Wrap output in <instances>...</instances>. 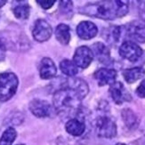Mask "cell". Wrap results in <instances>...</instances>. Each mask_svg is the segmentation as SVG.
I'll use <instances>...</instances> for the list:
<instances>
[{"mask_svg":"<svg viewBox=\"0 0 145 145\" xmlns=\"http://www.w3.org/2000/svg\"><path fill=\"white\" fill-rule=\"evenodd\" d=\"M117 77V72L112 69L103 68L98 70L94 73V78L98 82L99 86L112 85L115 83V79Z\"/></svg>","mask_w":145,"mask_h":145,"instance_id":"obj_10","label":"cell"},{"mask_svg":"<svg viewBox=\"0 0 145 145\" xmlns=\"http://www.w3.org/2000/svg\"><path fill=\"white\" fill-rule=\"evenodd\" d=\"M34 39L37 42H45L51 37L53 34V29L46 21L37 20L35 22L34 28L32 30Z\"/></svg>","mask_w":145,"mask_h":145,"instance_id":"obj_5","label":"cell"},{"mask_svg":"<svg viewBox=\"0 0 145 145\" xmlns=\"http://www.w3.org/2000/svg\"><path fill=\"white\" fill-rule=\"evenodd\" d=\"M89 92L86 82L80 78H71L66 81V86L60 88L54 94V105L59 113H71L77 110L81 100Z\"/></svg>","mask_w":145,"mask_h":145,"instance_id":"obj_1","label":"cell"},{"mask_svg":"<svg viewBox=\"0 0 145 145\" xmlns=\"http://www.w3.org/2000/svg\"><path fill=\"white\" fill-rule=\"evenodd\" d=\"M128 36L138 42H145V25L142 23H133L128 29Z\"/></svg>","mask_w":145,"mask_h":145,"instance_id":"obj_16","label":"cell"},{"mask_svg":"<svg viewBox=\"0 0 145 145\" xmlns=\"http://www.w3.org/2000/svg\"><path fill=\"white\" fill-rule=\"evenodd\" d=\"M17 136L14 128L8 127L0 137V145H12Z\"/></svg>","mask_w":145,"mask_h":145,"instance_id":"obj_21","label":"cell"},{"mask_svg":"<svg viewBox=\"0 0 145 145\" xmlns=\"http://www.w3.org/2000/svg\"><path fill=\"white\" fill-rule=\"evenodd\" d=\"M60 69L62 73L69 77H74L78 73V66L74 63V61L68 59H64L61 61Z\"/></svg>","mask_w":145,"mask_h":145,"instance_id":"obj_19","label":"cell"},{"mask_svg":"<svg viewBox=\"0 0 145 145\" xmlns=\"http://www.w3.org/2000/svg\"><path fill=\"white\" fill-rule=\"evenodd\" d=\"M5 53H6L5 44L2 39H0V61H3L5 59Z\"/></svg>","mask_w":145,"mask_h":145,"instance_id":"obj_25","label":"cell"},{"mask_svg":"<svg viewBox=\"0 0 145 145\" xmlns=\"http://www.w3.org/2000/svg\"><path fill=\"white\" fill-rule=\"evenodd\" d=\"M136 94L141 98H145V79L141 82V84L136 89Z\"/></svg>","mask_w":145,"mask_h":145,"instance_id":"obj_23","label":"cell"},{"mask_svg":"<svg viewBox=\"0 0 145 145\" xmlns=\"http://www.w3.org/2000/svg\"><path fill=\"white\" fill-rule=\"evenodd\" d=\"M96 134L104 138H113L117 135V125L109 117H100L94 122Z\"/></svg>","mask_w":145,"mask_h":145,"instance_id":"obj_4","label":"cell"},{"mask_svg":"<svg viewBox=\"0 0 145 145\" xmlns=\"http://www.w3.org/2000/svg\"><path fill=\"white\" fill-rule=\"evenodd\" d=\"M138 11H139L140 17L145 22V1H142L139 3V6H138Z\"/></svg>","mask_w":145,"mask_h":145,"instance_id":"obj_26","label":"cell"},{"mask_svg":"<svg viewBox=\"0 0 145 145\" xmlns=\"http://www.w3.org/2000/svg\"><path fill=\"white\" fill-rule=\"evenodd\" d=\"M122 118L125 121V124L129 128H135L139 125V120H138L137 116L135 114L133 110L129 109H125L122 111Z\"/></svg>","mask_w":145,"mask_h":145,"instance_id":"obj_20","label":"cell"},{"mask_svg":"<svg viewBox=\"0 0 145 145\" xmlns=\"http://www.w3.org/2000/svg\"><path fill=\"white\" fill-rule=\"evenodd\" d=\"M97 32V27L91 22H82L77 27V33L82 39H91L96 36Z\"/></svg>","mask_w":145,"mask_h":145,"instance_id":"obj_11","label":"cell"},{"mask_svg":"<svg viewBox=\"0 0 145 145\" xmlns=\"http://www.w3.org/2000/svg\"><path fill=\"white\" fill-rule=\"evenodd\" d=\"M54 1L53 0H48V1H45V0H39L37 1V4H39L43 9H49L51 6H53L54 5Z\"/></svg>","mask_w":145,"mask_h":145,"instance_id":"obj_24","label":"cell"},{"mask_svg":"<svg viewBox=\"0 0 145 145\" xmlns=\"http://www.w3.org/2000/svg\"><path fill=\"white\" fill-rule=\"evenodd\" d=\"M57 69L54 62L48 57L43 58L39 65V74L42 79H50L53 78L56 75Z\"/></svg>","mask_w":145,"mask_h":145,"instance_id":"obj_12","label":"cell"},{"mask_svg":"<svg viewBox=\"0 0 145 145\" xmlns=\"http://www.w3.org/2000/svg\"><path fill=\"white\" fill-rule=\"evenodd\" d=\"M61 11L64 14H68L69 12L72 11V2L71 1H61L60 2Z\"/></svg>","mask_w":145,"mask_h":145,"instance_id":"obj_22","label":"cell"},{"mask_svg":"<svg viewBox=\"0 0 145 145\" xmlns=\"http://www.w3.org/2000/svg\"><path fill=\"white\" fill-rule=\"evenodd\" d=\"M145 76V70L141 67L127 69L123 71V77L125 80L129 84L135 83V81L142 78Z\"/></svg>","mask_w":145,"mask_h":145,"instance_id":"obj_15","label":"cell"},{"mask_svg":"<svg viewBox=\"0 0 145 145\" xmlns=\"http://www.w3.org/2000/svg\"><path fill=\"white\" fill-rule=\"evenodd\" d=\"M19 80L17 76L12 72L0 74V101L7 102L17 91Z\"/></svg>","mask_w":145,"mask_h":145,"instance_id":"obj_3","label":"cell"},{"mask_svg":"<svg viewBox=\"0 0 145 145\" xmlns=\"http://www.w3.org/2000/svg\"><path fill=\"white\" fill-rule=\"evenodd\" d=\"M81 14L103 20H112L124 16L128 12L127 1H100L85 5Z\"/></svg>","mask_w":145,"mask_h":145,"instance_id":"obj_2","label":"cell"},{"mask_svg":"<svg viewBox=\"0 0 145 145\" xmlns=\"http://www.w3.org/2000/svg\"><path fill=\"white\" fill-rule=\"evenodd\" d=\"M51 105L48 102L40 99H35L29 103V110L31 113L37 118H45L51 113Z\"/></svg>","mask_w":145,"mask_h":145,"instance_id":"obj_9","label":"cell"},{"mask_svg":"<svg viewBox=\"0 0 145 145\" xmlns=\"http://www.w3.org/2000/svg\"><path fill=\"white\" fill-rule=\"evenodd\" d=\"M65 128L70 135L74 136H80L84 134L86 125L83 122L78 120V119L71 118L66 123Z\"/></svg>","mask_w":145,"mask_h":145,"instance_id":"obj_14","label":"cell"},{"mask_svg":"<svg viewBox=\"0 0 145 145\" xmlns=\"http://www.w3.org/2000/svg\"><path fill=\"white\" fill-rule=\"evenodd\" d=\"M12 12H14L16 18L21 19V20H25L29 15V5L27 2L16 1L12 5Z\"/></svg>","mask_w":145,"mask_h":145,"instance_id":"obj_17","label":"cell"},{"mask_svg":"<svg viewBox=\"0 0 145 145\" xmlns=\"http://www.w3.org/2000/svg\"><path fill=\"white\" fill-rule=\"evenodd\" d=\"M93 59V54L92 50L87 46H80L78 47L74 54L73 61L78 67L82 69L87 68L91 64Z\"/></svg>","mask_w":145,"mask_h":145,"instance_id":"obj_7","label":"cell"},{"mask_svg":"<svg viewBox=\"0 0 145 145\" xmlns=\"http://www.w3.org/2000/svg\"><path fill=\"white\" fill-rule=\"evenodd\" d=\"M110 93L113 101L117 104H121L125 102H129L132 100V96L127 90L122 83L120 82H115L110 87Z\"/></svg>","mask_w":145,"mask_h":145,"instance_id":"obj_8","label":"cell"},{"mask_svg":"<svg viewBox=\"0 0 145 145\" xmlns=\"http://www.w3.org/2000/svg\"><path fill=\"white\" fill-rule=\"evenodd\" d=\"M116 145H125V144H124V143H118V144H116Z\"/></svg>","mask_w":145,"mask_h":145,"instance_id":"obj_28","label":"cell"},{"mask_svg":"<svg viewBox=\"0 0 145 145\" xmlns=\"http://www.w3.org/2000/svg\"><path fill=\"white\" fill-rule=\"evenodd\" d=\"M19 145H24V144H19Z\"/></svg>","mask_w":145,"mask_h":145,"instance_id":"obj_29","label":"cell"},{"mask_svg":"<svg viewBox=\"0 0 145 145\" xmlns=\"http://www.w3.org/2000/svg\"><path fill=\"white\" fill-rule=\"evenodd\" d=\"M119 54L124 59L130 61H135L142 56V50L137 44L132 41H125L119 47Z\"/></svg>","mask_w":145,"mask_h":145,"instance_id":"obj_6","label":"cell"},{"mask_svg":"<svg viewBox=\"0 0 145 145\" xmlns=\"http://www.w3.org/2000/svg\"><path fill=\"white\" fill-rule=\"evenodd\" d=\"M92 52L93 55L97 58V60L100 61L101 62L106 63V62H109L110 60V54L109 49L107 48L105 45H103V44L100 42L95 43L94 45H93Z\"/></svg>","mask_w":145,"mask_h":145,"instance_id":"obj_13","label":"cell"},{"mask_svg":"<svg viewBox=\"0 0 145 145\" xmlns=\"http://www.w3.org/2000/svg\"><path fill=\"white\" fill-rule=\"evenodd\" d=\"M5 4H6V1H1V0H0V8H1L2 6H4Z\"/></svg>","mask_w":145,"mask_h":145,"instance_id":"obj_27","label":"cell"},{"mask_svg":"<svg viewBox=\"0 0 145 145\" xmlns=\"http://www.w3.org/2000/svg\"><path fill=\"white\" fill-rule=\"evenodd\" d=\"M55 37L62 45H68L71 40V30L70 27L66 24H60L56 27Z\"/></svg>","mask_w":145,"mask_h":145,"instance_id":"obj_18","label":"cell"}]
</instances>
